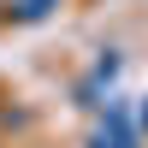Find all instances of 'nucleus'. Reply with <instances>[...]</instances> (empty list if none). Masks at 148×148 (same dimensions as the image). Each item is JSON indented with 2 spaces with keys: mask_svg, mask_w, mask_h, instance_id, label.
<instances>
[{
  "mask_svg": "<svg viewBox=\"0 0 148 148\" xmlns=\"http://www.w3.org/2000/svg\"><path fill=\"white\" fill-rule=\"evenodd\" d=\"M136 136H130V125H125V107H113V113H107V125L95 130V142L89 148H130Z\"/></svg>",
  "mask_w": 148,
  "mask_h": 148,
  "instance_id": "obj_1",
  "label": "nucleus"
},
{
  "mask_svg": "<svg viewBox=\"0 0 148 148\" xmlns=\"http://www.w3.org/2000/svg\"><path fill=\"white\" fill-rule=\"evenodd\" d=\"M47 6H53V0H12V18H47Z\"/></svg>",
  "mask_w": 148,
  "mask_h": 148,
  "instance_id": "obj_2",
  "label": "nucleus"
}]
</instances>
